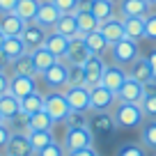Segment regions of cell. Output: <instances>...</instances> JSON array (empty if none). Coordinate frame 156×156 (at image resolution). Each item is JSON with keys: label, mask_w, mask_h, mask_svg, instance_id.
<instances>
[{"label": "cell", "mask_w": 156, "mask_h": 156, "mask_svg": "<svg viewBox=\"0 0 156 156\" xmlns=\"http://www.w3.org/2000/svg\"><path fill=\"white\" fill-rule=\"evenodd\" d=\"M154 156H156V151H154Z\"/></svg>", "instance_id": "cell-54"}, {"label": "cell", "mask_w": 156, "mask_h": 156, "mask_svg": "<svg viewBox=\"0 0 156 156\" xmlns=\"http://www.w3.org/2000/svg\"><path fill=\"white\" fill-rule=\"evenodd\" d=\"M0 71H7V60L2 58V53H0Z\"/></svg>", "instance_id": "cell-49"}, {"label": "cell", "mask_w": 156, "mask_h": 156, "mask_svg": "<svg viewBox=\"0 0 156 156\" xmlns=\"http://www.w3.org/2000/svg\"><path fill=\"white\" fill-rule=\"evenodd\" d=\"M83 67H85V87L101 85V76H103V69H106L103 55H90Z\"/></svg>", "instance_id": "cell-13"}, {"label": "cell", "mask_w": 156, "mask_h": 156, "mask_svg": "<svg viewBox=\"0 0 156 156\" xmlns=\"http://www.w3.org/2000/svg\"><path fill=\"white\" fill-rule=\"evenodd\" d=\"M39 5H41V0H19L14 14L21 16L25 23H32L34 16H37V12H39Z\"/></svg>", "instance_id": "cell-32"}, {"label": "cell", "mask_w": 156, "mask_h": 156, "mask_svg": "<svg viewBox=\"0 0 156 156\" xmlns=\"http://www.w3.org/2000/svg\"><path fill=\"white\" fill-rule=\"evenodd\" d=\"M62 145L67 151H76L83 147L94 145V133L90 131V126H78V129H67L62 138Z\"/></svg>", "instance_id": "cell-3"}, {"label": "cell", "mask_w": 156, "mask_h": 156, "mask_svg": "<svg viewBox=\"0 0 156 156\" xmlns=\"http://www.w3.org/2000/svg\"><path fill=\"white\" fill-rule=\"evenodd\" d=\"M0 156H5V154H2V151H0Z\"/></svg>", "instance_id": "cell-53"}, {"label": "cell", "mask_w": 156, "mask_h": 156, "mask_svg": "<svg viewBox=\"0 0 156 156\" xmlns=\"http://www.w3.org/2000/svg\"><path fill=\"white\" fill-rule=\"evenodd\" d=\"M108 51H110L112 64H119V67H124V69H126L133 60L140 58V44H138V41H133V39H129V37L115 41Z\"/></svg>", "instance_id": "cell-2"}, {"label": "cell", "mask_w": 156, "mask_h": 156, "mask_svg": "<svg viewBox=\"0 0 156 156\" xmlns=\"http://www.w3.org/2000/svg\"><path fill=\"white\" fill-rule=\"evenodd\" d=\"M55 32L64 34L67 39H73V37H80V32H78V21H76V14H62L60 16V21L55 23Z\"/></svg>", "instance_id": "cell-29"}, {"label": "cell", "mask_w": 156, "mask_h": 156, "mask_svg": "<svg viewBox=\"0 0 156 156\" xmlns=\"http://www.w3.org/2000/svg\"><path fill=\"white\" fill-rule=\"evenodd\" d=\"M19 0H0V14H9V12L16 9Z\"/></svg>", "instance_id": "cell-45"}, {"label": "cell", "mask_w": 156, "mask_h": 156, "mask_svg": "<svg viewBox=\"0 0 156 156\" xmlns=\"http://www.w3.org/2000/svg\"><path fill=\"white\" fill-rule=\"evenodd\" d=\"M90 12L97 16L99 21H108L112 16H117V7H115V0H90Z\"/></svg>", "instance_id": "cell-26"}, {"label": "cell", "mask_w": 156, "mask_h": 156, "mask_svg": "<svg viewBox=\"0 0 156 156\" xmlns=\"http://www.w3.org/2000/svg\"><path fill=\"white\" fill-rule=\"evenodd\" d=\"M117 12H119L122 19H126V16H147L151 12V5L147 0H119Z\"/></svg>", "instance_id": "cell-17"}, {"label": "cell", "mask_w": 156, "mask_h": 156, "mask_svg": "<svg viewBox=\"0 0 156 156\" xmlns=\"http://www.w3.org/2000/svg\"><path fill=\"white\" fill-rule=\"evenodd\" d=\"M67 156H99V151L94 149V145L83 147V149H76V151H69Z\"/></svg>", "instance_id": "cell-44"}, {"label": "cell", "mask_w": 156, "mask_h": 156, "mask_svg": "<svg viewBox=\"0 0 156 156\" xmlns=\"http://www.w3.org/2000/svg\"><path fill=\"white\" fill-rule=\"evenodd\" d=\"M85 85V67L83 64H67V87Z\"/></svg>", "instance_id": "cell-35"}, {"label": "cell", "mask_w": 156, "mask_h": 156, "mask_svg": "<svg viewBox=\"0 0 156 156\" xmlns=\"http://www.w3.org/2000/svg\"><path fill=\"white\" fill-rule=\"evenodd\" d=\"M9 78H12V76H9L7 71H0V97L9 92Z\"/></svg>", "instance_id": "cell-46"}, {"label": "cell", "mask_w": 156, "mask_h": 156, "mask_svg": "<svg viewBox=\"0 0 156 156\" xmlns=\"http://www.w3.org/2000/svg\"><path fill=\"white\" fill-rule=\"evenodd\" d=\"M67 154H69V151L64 149V145H62V142L53 140L51 145H46L44 149H41V151H37L34 156H67Z\"/></svg>", "instance_id": "cell-39"}, {"label": "cell", "mask_w": 156, "mask_h": 156, "mask_svg": "<svg viewBox=\"0 0 156 156\" xmlns=\"http://www.w3.org/2000/svg\"><path fill=\"white\" fill-rule=\"evenodd\" d=\"M55 122L51 119V115L46 110L41 112H34V115L28 117V133L30 131H53Z\"/></svg>", "instance_id": "cell-31"}, {"label": "cell", "mask_w": 156, "mask_h": 156, "mask_svg": "<svg viewBox=\"0 0 156 156\" xmlns=\"http://www.w3.org/2000/svg\"><path fill=\"white\" fill-rule=\"evenodd\" d=\"M5 39H7V34L2 32V30H0V48H2V44H5Z\"/></svg>", "instance_id": "cell-50"}, {"label": "cell", "mask_w": 156, "mask_h": 156, "mask_svg": "<svg viewBox=\"0 0 156 156\" xmlns=\"http://www.w3.org/2000/svg\"><path fill=\"white\" fill-rule=\"evenodd\" d=\"M9 136H12V129L7 126V124H0V151L5 154V147L7 142H9Z\"/></svg>", "instance_id": "cell-43"}, {"label": "cell", "mask_w": 156, "mask_h": 156, "mask_svg": "<svg viewBox=\"0 0 156 156\" xmlns=\"http://www.w3.org/2000/svg\"><path fill=\"white\" fill-rule=\"evenodd\" d=\"M147 2H149V5H151V7H156V0H147Z\"/></svg>", "instance_id": "cell-51"}, {"label": "cell", "mask_w": 156, "mask_h": 156, "mask_svg": "<svg viewBox=\"0 0 156 156\" xmlns=\"http://www.w3.org/2000/svg\"><path fill=\"white\" fill-rule=\"evenodd\" d=\"M112 117H115L117 129H140V124L145 122L140 103H126V101H117L112 108Z\"/></svg>", "instance_id": "cell-1"}, {"label": "cell", "mask_w": 156, "mask_h": 156, "mask_svg": "<svg viewBox=\"0 0 156 156\" xmlns=\"http://www.w3.org/2000/svg\"><path fill=\"white\" fill-rule=\"evenodd\" d=\"M53 2L62 14H76L78 5H80V0H53Z\"/></svg>", "instance_id": "cell-42"}, {"label": "cell", "mask_w": 156, "mask_h": 156, "mask_svg": "<svg viewBox=\"0 0 156 156\" xmlns=\"http://www.w3.org/2000/svg\"><path fill=\"white\" fill-rule=\"evenodd\" d=\"M0 124H7V122H5V117H2V115H0Z\"/></svg>", "instance_id": "cell-52"}, {"label": "cell", "mask_w": 156, "mask_h": 156, "mask_svg": "<svg viewBox=\"0 0 156 156\" xmlns=\"http://www.w3.org/2000/svg\"><path fill=\"white\" fill-rule=\"evenodd\" d=\"M90 131L97 136H112L117 131V124H115V117L112 112H90V122H87Z\"/></svg>", "instance_id": "cell-7"}, {"label": "cell", "mask_w": 156, "mask_h": 156, "mask_svg": "<svg viewBox=\"0 0 156 156\" xmlns=\"http://www.w3.org/2000/svg\"><path fill=\"white\" fill-rule=\"evenodd\" d=\"M145 39L156 41V12H149L145 16Z\"/></svg>", "instance_id": "cell-41"}, {"label": "cell", "mask_w": 156, "mask_h": 156, "mask_svg": "<svg viewBox=\"0 0 156 156\" xmlns=\"http://www.w3.org/2000/svg\"><path fill=\"white\" fill-rule=\"evenodd\" d=\"M67 103L71 110H80V112H92L90 110V87L85 85H78V87H64L62 90Z\"/></svg>", "instance_id": "cell-9"}, {"label": "cell", "mask_w": 156, "mask_h": 156, "mask_svg": "<svg viewBox=\"0 0 156 156\" xmlns=\"http://www.w3.org/2000/svg\"><path fill=\"white\" fill-rule=\"evenodd\" d=\"M90 55L92 53H90V48H87L83 37L69 39V51H67V55H64V62L67 64H85Z\"/></svg>", "instance_id": "cell-15"}, {"label": "cell", "mask_w": 156, "mask_h": 156, "mask_svg": "<svg viewBox=\"0 0 156 156\" xmlns=\"http://www.w3.org/2000/svg\"><path fill=\"white\" fill-rule=\"evenodd\" d=\"M23 28H25V21L21 19V16H16L14 12L0 14V30H2L7 37H21Z\"/></svg>", "instance_id": "cell-23"}, {"label": "cell", "mask_w": 156, "mask_h": 156, "mask_svg": "<svg viewBox=\"0 0 156 156\" xmlns=\"http://www.w3.org/2000/svg\"><path fill=\"white\" fill-rule=\"evenodd\" d=\"M44 46H46V48H48L58 60H64V55H67V51H69V39L64 37V34L55 32V30H48Z\"/></svg>", "instance_id": "cell-20"}, {"label": "cell", "mask_w": 156, "mask_h": 156, "mask_svg": "<svg viewBox=\"0 0 156 156\" xmlns=\"http://www.w3.org/2000/svg\"><path fill=\"white\" fill-rule=\"evenodd\" d=\"M60 16H62V12L55 7L53 0H41L39 12H37V16H34V23H39L41 28H46V30H53L55 23L60 21Z\"/></svg>", "instance_id": "cell-12"}, {"label": "cell", "mask_w": 156, "mask_h": 156, "mask_svg": "<svg viewBox=\"0 0 156 156\" xmlns=\"http://www.w3.org/2000/svg\"><path fill=\"white\" fill-rule=\"evenodd\" d=\"M154 94H156V78L142 85V97H154Z\"/></svg>", "instance_id": "cell-47"}, {"label": "cell", "mask_w": 156, "mask_h": 156, "mask_svg": "<svg viewBox=\"0 0 156 156\" xmlns=\"http://www.w3.org/2000/svg\"><path fill=\"white\" fill-rule=\"evenodd\" d=\"M28 138H30V145H32L34 154H37V151H41L46 145H51V142L55 140L51 131H30V133H28Z\"/></svg>", "instance_id": "cell-36"}, {"label": "cell", "mask_w": 156, "mask_h": 156, "mask_svg": "<svg viewBox=\"0 0 156 156\" xmlns=\"http://www.w3.org/2000/svg\"><path fill=\"white\" fill-rule=\"evenodd\" d=\"M115 2H117V0H115Z\"/></svg>", "instance_id": "cell-55"}, {"label": "cell", "mask_w": 156, "mask_h": 156, "mask_svg": "<svg viewBox=\"0 0 156 156\" xmlns=\"http://www.w3.org/2000/svg\"><path fill=\"white\" fill-rule=\"evenodd\" d=\"M44 101H46V94H41L37 90V92H32L30 97L21 99V112H23L25 117L34 115V112H41L44 110Z\"/></svg>", "instance_id": "cell-30"}, {"label": "cell", "mask_w": 156, "mask_h": 156, "mask_svg": "<svg viewBox=\"0 0 156 156\" xmlns=\"http://www.w3.org/2000/svg\"><path fill=\"white\" fill-rule=\"evenodd\" d=\"M39 78L44 80L48 92H62V90L67 87V62H64V60H58L53 67H48Z\"/></svg>", "instance_id": "cell-5"}, {"label": "cell", "mask_w": 156, "mask_h": 156, "mask_svg": "<svg viewBox=\"0 0 156 156\" xmlns=\"http://www.w3.org/2000/svg\"><path fill=\"white\" fill-rule=\"evenodd\" d=\"M30 55H32V62H34V69H37V73L41 76V73L46 71L48 67H53L55 62H58V58H55L53 53H51L46 46H41V48H34L30 51Z\"/></svg>", "instance_id": "cell-27"}, {"label": "cell", "mask_w": 156, "mask_h": 156, "mask_svg": "<svg viewBox=\"0 0 156 156\" xmlns=\"http://www.w3.org/2000/svg\"><path fill=\"white\" fill-rule=\"evenodd\" d=\"M126 73H129V78H133V80H138V83H142V85L154 80V71H151V64H149V60H147V55H140L138 60H133L126 67Z\"/></svg>", "instance_id": "cell-16"}, {"label": "cell", "mask_w": 156, "mask_h": 156, "mask_svg": "<svg viewBox=\"0 0 156 156\" xmlns=\"http://www.w3.org/2000/svg\"><path fill=\"white\" fill-rule=\"evenodd\" d=\"M115 156H147V147L142 142H122Z\"/></svg>", "instance_id": "cell-37"}, {"label": "cell", "mask_w": 156, "mask_h": 156, "mask_svg": "<svg viewBox=\"0 0 156 156\" xmlns=\"http://www.w3.org/2000/svg\"><path fill=\"white\" fill-rule=\"evenodd\" d=\"M0 115L5 117V122H12L14 117L21 115V99H16L12 92L0 97Z\"/></svg>", "instance_id": "cell-25"}, {"label": "cell", "mask_w": 156, "mask_h": 156, "mask_svg": "<svg viewBox=\"0 0 156 156\" xmlns=\"http://www.w3.org/2000/svg\"><path fill=\"white\" fill-rule=\"evenodd\" d=\"M0 53H2V58H5L7 64H9L12 60L25 55L28 48H25V44H23V39H21V37H7L5 44H2V48H0Z\"/></svg>", "instance_id": "cell-24"}, {"label": "cell", "mask_w": 156, "mask_h": 156, "mask_svg": "<svg viewBox=\"0 0 156 156\" xmlns=\"http://www.w3.org/2000/svg\"><path fill=\"white\" fill-rule=\"evenodd\" d=\"M46 34H48V30L41 28L39 23H34V21H32V23H25L23 32H21V39H23L28 53H30V51H34V48H41V46H44Z\"/></svg>", "instance_id": "cell-11"}, {"label": "cell", "mask_w": 156, "mask_h": 156, "mask_svg": "<svg viewBox=\"0 0 156 156\" xmlns=\"http://www.w3.org/2000/svg\"><path fill=\"white\" fill-rule=\"evenodd\" d=\"M126 78H129V73H126V69L124 67H119V64H106V69H103V76H101V85L106 90H110V92H119V87H122L124 83H126Z\"/></svg>", "instance_id": "cell-8"}, {"label": "cell", "mask_w": 156, "mask_h": 156, "mask_svg": "<svg viewBox=\"0 0 156 156\" xmlns=\"http://www.w3.org/2000/svg\"><path fill=\"white\" fill-rule=\"evenodd\" d=\"M44 110L48 112L51 119L58 124V122H64V117L71 112V108H69V103H67L64 92H48L46 94V101H44Z\"/></svg>", "instance_id": "cell-6"}, {"label": "cell", "mask_w": 156, "mask_h": 156, "mask_svg": "<svg viewBox=\"0 0 156 156\" xmlns=\"http://www.w3.org/2000/svg\"><path fill=\"white\" fill-rule=\"evenodd\" d=\"M140 108H142L145 119H156V94L154 97H142Z\"/></svg>", "instance_id": "cell-40"}, {"label": "cell", "mask_w": 156, "mask_h": 156, "mask_svg": "<svg viewBox=\"0 0 156 156\" xmlns=\"http://www.w3.org/2000/svg\"><path fill=\"white\" fill-rule=\"evenodd\" d=\"M76 21H78V32H80V37H85V34H90V32H94V30H99V25H101V21H99L90 9L76 12Z\"/></svg>", "instance_id": "cell-28"}, {"label": "cell", "mask_w": 156, "mask_h": 156, "mask_svg": "<svg viewBox=\"0 0 156 156\" xmlns=\"http://www.w3.org/2000/svg\"><path fill=\"white\" fill-rule=\"evenodd\" d=\"M117 103V94L106 90L103 85L90 87V110L94 112H110Z\"/></svg>", "instance_id": "cell-4"}, {"label": "cell", "mask_w": 156, "mask_h": 156, "mask_svg": "<svg viewBox=\"0 0 156 156\" xmlns=\"http://www.w3.org/2000/svg\"><path fill=\"white\" fill-rule=\"evenodd\" d=\"M122 23H124V37L133 39L138 44L145 39V16H126V19H122Z\"/></svg>", "instance_id": "cell-22"}, {"label": "cell", "mask_w": 156, "mask_h": 156, "mask_svg": "<svg viewBox=\"0 0 156 156\" xmlns=\"http://www.w3.org/2000/svg\"><path fill=\"white\" fill-rule=\"evenodd\" d=\"M5 156H34V149H32V145H30L28 133L12 131L9 142H7V147H5Z\"/></svg>", "instance_id": "cell-10"}, {"label": "cell", "mask_w": 156, "mask_h": 156, "mask_svg": "<svg viewBox=\"0 0 156 156\" xmlns=\"http://www.w3.org/2000/svg\"><path fill=\"white\" fill-rule=\"evenodd\" d=\"M117 101H126V103H140L142 101V83L126 78V83L119 87L117 92Z\"/></svg>", "instance_id": "cell-21"}, {"label": "cell", "mask_w": 156, "mask_h": 156, "mask_svg": "<svg viewBox=\"0 0 156 156\" xmlns=\"http://www.w3.org/2000/svg\"><path fill=\"white\" fill-rule=\"evenodd\" d=\"M85 44H87V48H90V53L92 55H103L108 48H110V44L106 41V37H103L99 30H94V32H90V34H85Z\"/></svg>", "instance_id": "cell-33"}, {"label": "cell", "mask_w": 156, "mask_h": 156, "mask_svg": "<svg viewBox=\"0 0 156 156\" xmlns=\"http://www.w3.org/2000/svg\"><path fill=\"white\" fill-rule=\"evenodd\" d=\"M7 73H9V76H39L37 69H34V62H32V55L30 53L12 60V62L7 64Z\"/></svg>", "instance_id": "cell-19"}, {"label": "cell", "mask_w": 156, "mask_h": 156, "mask_svg": "<svg viewBox=\"0 0 156 156\" xmlns=\"http://www.w3.org/2000/svg\"><path fill=\"white\" fill-rule=\"evenodd\" d=\"M99 32L106 37L108 44H115V41H119V39H124V23H122V16H112V19L103 21L101 25H99Z\"/></svg>", "instance_id": "cell-18"}, {"label": "cell", "mask_w": 156, "mask_h": 156, "mask_svg": "<svg viewBox=\"0 0 156 156\" xmlns=\"http://www.w3.org/2000/svg\"><path fill=\"white\" fill-rule=\"evenodd\" d=\"M147 60H149V64H151V71H154V78H156V48H151L149 53H147Z\"/></svg>", "instance_id": "cell-48"}, {"label": "cell", "mask_w": 156, "mask_h": 156, "mask_svg": "<svg viewBox=\"0 0 156 156\" xmlns=\"http://www.w3.org/2000/svg\"><path fill=\"white\" fill-rule=\"evenodd\" d=\"M37 78L39 76H12L9 78V92L16 99H25L32 92H37Z\"/></svg>", "instance_id": "cell-14"}, {"label": "cell", "mask_w": 156, "mask_h": 156, "mask_svg": "<svg viewBox=\"0 0 156 156\" xmlns=\"http://www.w3.org/2000/svg\"><path fill=\"white\" fill-rule=\"evenodd\" d=\"M140 140L147 149L156 151V119H145L140 124Z\"/></svg>", "instance_id": "cell-34"}, {"label": "cell", "mask_w": 156, "mask_h": 156, "mask_svg": "<svg viewBox=\"0 0 156 156\" xmlns=\"http://www.w3.org/2000/svg\"><path fill=\"white\" fill-rule=\"evenodd\" d=\"M90 122V112H80V110H71L64 117V126L67 129H78V126H87Z\"/></svg>", "instance_id": "cell-38"}]
</instances>
